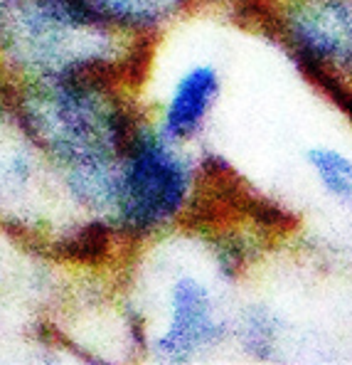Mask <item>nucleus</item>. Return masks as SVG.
<instances>
[{
  "instance_id": "f257e3e1",
  "label": "nucleus",
  "mask_w": 352,
  "mask_h": 365,
  "mask_svg": "<svg viewBox=\"0 0 352 365\" xmlns=\"http://www.w3.org/2000/svg\"><path fill=\"white\" fill-rule=\"evenodd\" d=\"M185 178L183 163L158 138L138 136L128 146L126 170L119 182V200L126 220L148 227L168 220L183 205Z\"/></svg>"
},
{
  "instance_id": "f03ea898",
  "label": "nucleus",
  "mask_w": 352,
  "mask_h": 365,
  "mask_svg": "<svg viewBox=\"0 0 352 365\" xmlns=\"http://www.w3.org/2000/svg\"><path fill=\"white\" fill-rule=\"evenodd\" d=\"M217 334V326L210 314V299L195 279L185 277L175 284L173 316L168 334L160 338L158 348L168 358H183L207 343Z\"/></svg>"
},
{
  "instance_id": "7ed1b4c3",
  "label": "nucleus",
  "mask_w": 352,
  "mask_h": 365,
  "mask_svg": "<svg viewBox=\"0 0 352 365\" xmlns=\"http://www.w3.org/2000/svg\"><path fill=\"white\" fill-rule=\"evenodd\" d=\"M217 89H220V79L215 69L207 64L185 74L170 99L168 114H165V133L173 138L190 136L205 119Z\"/></svg>"
},
{
  "instance_id": "20e7f679",
  "label": "nucleus",
  "mask_w": 352,
  "mask_h": 365,
  "mask_svg": "<svg viewBox=\"0 0 352 365\" xmlns=\"http://www.w3.org/2000/svg\"><path fill=\"white\" fill-rule=\"evenodd\" d=\"M308 163L318 170L320 180L338 197H352V163L330 148H311Z\"/></svg>"
}]
</instances>
